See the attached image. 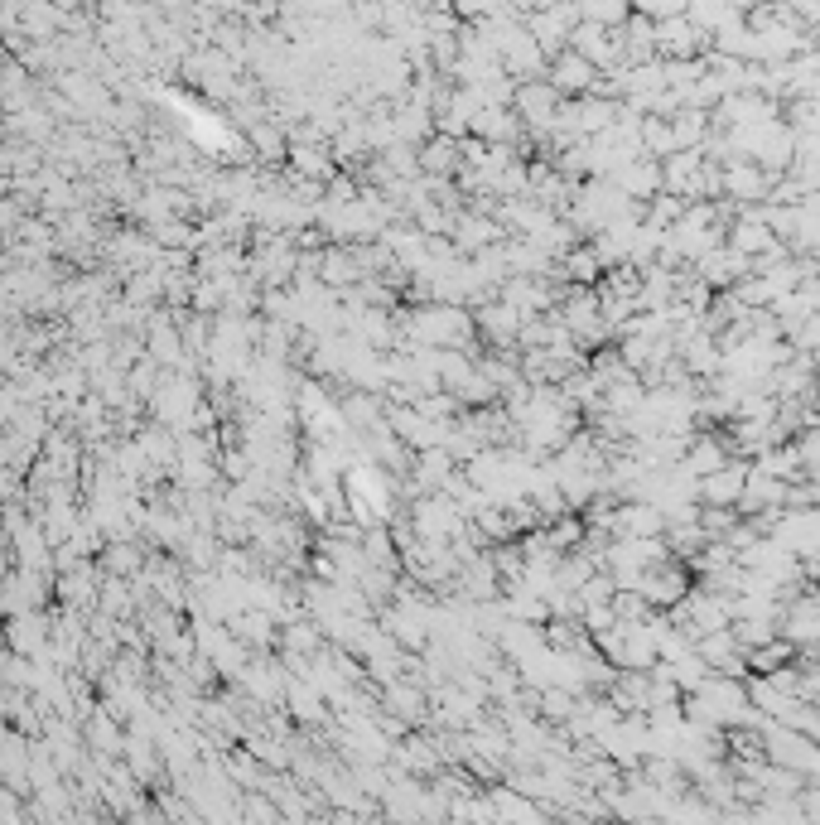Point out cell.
<instances>
[{"mask_svg":"<svg viewBox=\"0 0 820 825\" xmlns=\"http://www.w3.org/2000/svg\"><path fill=\"white\" fill-rule=\"evenodd\" d=\"M729 189H738V198H753V193H763V174L758 169H729Z\"/></svg>","mask_w":820,"mask_h":825,"instance_id":"cell-1","label":"cell"},{"mask_svg":"<svg viewBox=\"0 0 820 825\" xmlns=\"http://www.w3.org/2000/svg\"><path fill=\"white\" fill-rule=\"evenodd\" d=\"M767 242H772V237H767L763 222H743L738 237H734V251H753V247H767Z\"/></svg>","mask_w":820,"mask_h":825,"instance_id":"cell-2","label":"cell"}]
</instances>
